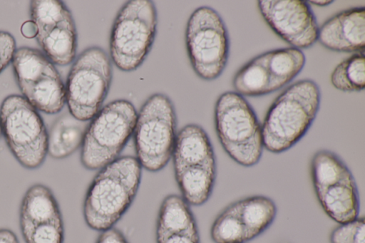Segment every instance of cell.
Listing matches in <instances>:
<instances>
[{"mask_svg": "<svg viewBox=\"0 0 365 243\" xmlns=\"http://www.w3.org/2000/svg\"><path fill=\"white\" fill-rule=\"evenodd\" d=\"M307 2L318 6H325L332 4L333 1H309Z\"/></svg>", "mask_w": 365, "mask_h": 243, "instance_id": "cell-34", "label": "cell"}, {"mask_svg": "<svg viewBox=\"0 0 365 243\" xmlns=\"http://www.w3.org/2000/svg\"><path fill=\"white\" fill-rule=\"evenodd\" d=\"M320 100L319 87L313 80L287 87L269 106L262 124L264 148L278 154L297 144L315 120Z\"/></svg>", "mask_w": 365, "mask_h": 243, "instance_id": "cell-2", "label": "cell"}, {"mask_svg": "<svg viewBox=\"0 0 365 243\" xmlns=\"http://www.w3.org/2000/svg\"><path fill=\"white\" fill-rule=\"evenodd\" d=\"M257 6L270 29L292 47L302 50L317 41L319 26L307 1L262 0Z\"/></svg>", "mask_w": 365, "mask_h": 243, "instance_id": "cell-10", "label": "cell"}, {"mask_svg": "<svg viewBox=\"0 0 365 243\" xmlns=\"http://www.w3.org/2000/svg\"><path fill=\"white\" fill-rule=\"evenodd\" d=\"M1 135H2V133H1V124H0V138Z\"/></svg>", "mask_w": 365, "mask_h": 243, "instance_id": "cell-35", "label": "cell"}, {"mask_svg": "<svg viewBox=\"0 0 365 243\" xmlns=\"http://www.w3.org/2000/svg\"><path fill=\"white\" fill-rule=\"evenodd\" d=\"M174 105L163 93L151 95L143 103L133 131L136 158L152 172L163 169L170 158L176 138Z\"/></svg>", "mask_w": 365, "mask_h": 243, "instance_id": "cell-6", "label": "cell"}, {"mask_svg": "<svg viewBox=\"0 0 365 243\" xmlns=\"http://www.w3.org/2000/svg\"><path fill=\"white\" fill-rule=\"evenodd\" d=\"M310 172L314 192L341 183L355 182L342 159L329 150H319L314 153L311 160Z\"/></svg>", "mask_w": 365, "mask_h": 243, "instance_id": "cell-21", "label": "cell"}, {"mask_svg": "<svg viewBox=\"0 0 365 243\" xmlns=\"http://www.w3.org/2000/svg\"><path fill=\"white\" fill-rule=\"evenodd\" d=\"M331 85L343 92H360L365 88L364 52L354 53L341 61L330 76Z\"/></svg>", "mask_w": 365, "mask_h": 243, "instance_id": "cell-24", "label": "cell"}, {"mask_svg": "<svg viewBox=\"0 0 365 243\" xmlns=\"http://www.w3.org/2000/svg\"><path fill=\"white\" fill-rule=\"evenodd\" d=\"M157 10L150 0H130L118 11L110 36V58L120 71L131 72L144 62L155 41Z\"/></svg>", "mask_w": 365, "mask_h": 243, "instance_id": "cell-5", "label": "cell"}, {"mask_svg": "<svg viewBox=\"0 0 365 243\" xmlns=\"http://www.w3.org/2000/svg\"><path fill=\"white\" fill-rule=\"evenodd\" d=\"M182 197L189 205L201 206L212 195L217 174L216 164L174 170Z\"/></svg>", "mask_w": 365, "mask_h": 243, "instance_id": "cell-17", "label": "cell"}, {"mask_svg": "<svg viewBox=\"0 0 365 243\" xmlns=\"http://www.w3.org/2000/svg\"><path fill=\"white\" fill-rule=\"evenodd\" d=\"M157 243H200L197 227L156 239Z\"/></svg>", "mask_w": 365, "mask_h": 243, "instance_id": "cell-30", "label": "cell"}, {"mask_svg": "<svg viewBox=\"0 0 365 243\" xmlns=\"http://www.w3.org/2000/svg\"><path fill=\"white\" fill-rule=\"evenodd\" d=\"M96 243H128L123 234L118 229L111 227L101 232Z\"/></svg>", "mask_w": 365, "mask_h": 243, "instance_id": "cell-31", "label": "cell"}, {"mask_svg": "<svg viewBox=\"0 0 365 243\" xmlns=\"http://www.w3.org/2000/svg\"><path fill=\"white\" fill-rule=\"evenodd\" d=\"M16 50L14 36L9 32L0 31V73L11 62Z\"/></svg>", "mask_w": 365, "mask_h": 243, "instance_id": "cell-29", "label": "cell"}, {"mask_svg": "<svg viewBox=\"0 0 365 243\" xmlns=\"http://www.w3.org/2000/svg\"><path fill=\"white\" fill-rule=\"evenodd\" d=\"M20 91L36 110L47 114L59 113L66 103V88L59 73L44 76Z\"/></svg>", "mask_w": 365, "mask_h": 243, "instance_id": "cell-19", "label": "cell"}, {"mask_svg": "<svg viewBox=\"0 0 365 243\" xmlns=\"http://www.w3.org/2000/svg\"><path fill=\"white\" fill-rule=\"evenodd\" d=\"M30 16L38 29L36 36H39L72 14L61 1L34 0L30 2Z\"/></svg>", "mask_w": 365, "mask_h": 243, "instance_id": "cell-26", "label": "cell"}, {"mask_svg": "<svg viewBox=\"0 0 365 243\" xmlns=\"http://www.w3.org/2000/svg\"><path fill=\"white\" fill-rule=\"evenodd\" d=\"M330 243H365V220L357 217L353 221L340 224L329 235Z\"/></svg>", "mask_w": 365, "mask_h": 243, "instance_id": "cell-28", "label": "cell"}, {"mask_svg": "<svg viewBox=\"0 0 365 243\" xmlns=\"http://www.w3.org/2000/svg\"><path fill=\"white\" fill-rule=\"evenodd\" d=\"M262 55L269 80L270 93L284 88L294 80L306 63L302 51L292 46L271 50Z\"/></svg>", "mask_w": 365, "mask_h": 243, "instance_id": "cell-16", "label": "cell"}, {"mask_svg": "<svg viewBox=\"0 0 365 243\" xmlns=\"http://www.w3.org/2000/svg\"><path fill=\"white\" fill-rule=\"evenodd\" d=\"M190 205L175 194L163 200L156 223V239L197 228Z\"/></svg>", "mask_w": 365, "mask_h": 243, "instance_id": "cell-22", "label": "cell"}, {"mask_svg": "<svg viewBox=\"0 0 365 243\" xmlns=\"http://www.w3.org/2000/svg\"><path fill=\"white\" fill-rule=\"evenodd\" d=\"M0 124L18 162L29 170L41 167L48 155V131L38 110L23 95H9L0 107Z\"/></svg>", "mask_w": 365, "mask_h": 243, "instance_id": "cell-8", "label": "cell"}, {"mask_svg": "<svg viewBox=\"0 0 365 243\" xmlns=\"http://www.w3.org/2000/svg\"><path fill=\"white\" fill-rule=\"evenodd\" d=\"M187 55L195 74L212 81L220 76L229 58L230 39L225 22L210 6H200L190 15L185 30Z\"/></svg>", "mask_w": 365, "mask_h": 243, "instance_id": "cell-9", "label": "cell"}, {"mask_svg": "<svg viewBox=\"0 0 365 243\" xmlns=\"http://www.w3.org/2000/svg\"><path fill=\"white\" fill-rule=\"evenodd\" d=\"M0 243H19L15 233L9 229H0Z\"/></svg>", "mask_w": 365, "mask_h": 243, "instance_id": "cell-33", "label": "cell"}, {"mask_svg": "<svg viewBox=\"0 0 365 243\" xmlns=\"http://www.w3.org/2000/svg\"><path fill=\"white\" fill-rule=\"evenodd\" d=\"M137 117L128 100H115L102 107L89 121L81 147L83 167L100 170L118 158L133 134Z\"/></svg>", "mask_w": 365, "mask_h": 243, "instance_id": "cell-4", "label": "cell"}, {"mask_svg": "<svg viewBox=\"0 0 365 243\" xmlns=\"http://www.w3.org/2000/svg\"><path fill=\"white\" fill-rule=\"evenodd\" d=\"M210 236L215 243L247 242L235 202L226 207L216 217L210 229Z\"/></svg>", "mask_w": 365, "mask_h": 243, "instance_id": "cell-25", "label": "cell"}, {"mask_svg": "<svg viewBox=\"0 0 365 243\" xmlns=\"http://www.w3.org/2000/svg\"><path fill=\"white\" fill-rule=\"evenodd\" d=\"M172 157L174 170L216 164L209 136L200 125L194 123L185 125L177 133Z\"/></svg>", "mask_w": 365, "mask_h": 243, "instance_id": "cell-12", "label": "cell"}, {"mask_svg": "<svg viewBox=\"0 0 365 243\" xmlns=\"http://www.w3.org/2000/svg\"><path fill=\"white\" fill-rule=\"evenodd\" d=\"M235 202L247 241L262 234L270 227L277 216V209L274 202L264 195H254Z\"/></svg>", "mask_w": 365, "mask_h": 243, "instance_id": "cell-20", "label": "cell"}, {"mask_svg": "<svg viewBox=\"0 0 365 243\" xmlns=\"http://www.w3.org/2000/svg\"><path fill=\"white\" fill-rule=\"evenodd\" d=\"M111 60L101 47L82 51L73 63L66 80L68 112L76 118L90 121L101 109L112 81Z\"/></svg>", "mask_w": 365, "mask_h": 243, "instance_id": "cell-7", "label": "cell"}, {"mask_svg": "<svg viewBox=\"0 0 365 243\" xmlns=\"http://www.w3.org/2000/svg\"><path fill=\"white\" fill-rule=\"evenodd\" d=\"M141 174L137 158L128 155L100 169L83 201V214L87 226L99 232L113 227L133 202Z\"/></svg>", "mask_w": 365, "mask_h": 243, "instance_id": "cell-1", "label": "cell"}, {"mask_svg": "<svg viewBox=\"0 0 365 243\" xmlns=\"http://www.w3.org/2000/svg\"><path fill=\"white\" fill-rule=\"evenodd\" d=\"M21 33L24 36L28 38L36 37L38 33V29L36 24L31 21L24 22L21 28Z\"/></svg>", "mask_w": 365, "mask_h": 243, "instance_id": "cell-32", "label": "cell"}, {"mask_svg": "<svg viewBox=\"0 0 365 243\" xmlns=\"http://www.w3.org/2000/svg\"><path fill=\"white\" fill-rule=\"evenodd\" d=\"M58 220H63L62 214L52 190L41 183H36L29 187L19 209L21 231L41 223Z\"/></svg>", "mask_w": 365, "mask_h": 243, "instance_id": "cell-13", "label": "cell"}, {"mask_svg": "<svg viewBox=\"0 0 365 243\" xmlns=\"http://www.w3.org/2000/svg\"><path fill=\"white\" fill-rule=\"evenodd\" d=\"M317 41L336 52H364L365 8L354 7L335 14L319 29Z\"/></svg>", "mask_w": 365, "mask_h": 243, "instance_id": "cell-11", "label": "cell"}, {"mask_svg": "<svg viewBox=\"0 0 365 243\" xmlns=\"http://www.w3.org/2000/svg\"><path fill=\"white\" fill-rule=\"evenodd\" d=\"M36 38L43 53L53 64L64 66L75 59L77 31L73 16L58 23Z\"/></svg>", "mask_w": 365, "mask_h": 243, "instance_id": "cell-15", "label": "cell"}, {"mask_svg": "<svg viewBox=\"0 0 365 243\" xmlns=\"http://www.w3.org/2000/svg\"><path fill=\"white\" fill-rule=\"evenodd\" d=\"M215 125L231 159L247 167L259 162L264 149L262 125L244 96L235 91L222 93L215 105Z\"/></svg>", "mask_w": 365, "mask_h": 243, "instance_id": "cell-3", "label": "cell"}, {"mask_svg": "<svg viewBox=\"0 0 365 243\" xmlns=\"http://www.w3.org/2000/svg\"><path fill=\"white\" fill-rule=\"evenodd\" d=\"M315 193L324 212L339 224L359 217V199L356 182L338 184Z\"/></svg>", "mask_w": 365, "mask_h": 243, "instance_id": "cell-18", "label": "cell"}, {"mask_svg": "<svg viewBox=\"0 0 365 243\" xmlns=\"http://www.w3.org/2000/svg\"><path fill=\"white\" fill-rule=\"evenodd\" d=\"M26 243H63V220L52 221L21 231Z\"/></svg>", "mask_w": 365, "mask_h": 243, "instance_id": "cell-27", "label": "cell"}, {"mask_svg": "<svg viewBox=\"0 0 365 243\" xmlns=\"http://www.w3.org/2000/svg\"><path fill=\"white\" fill-rule=\"evenodd\" d=\"M11 63L19 89L34 83L44 76L58 73L43 53L26 46L16 50Z\"/></svg>", "mask_w": 365, "mask_h": 243, "instance_id": "cell-23", "label": "cell"}, {"mask_svg": "<svg viewBox=\"0 0 365 243\" xmlns=\"http://www.w3.org/2000/svg\"><path fill=\"white\" fill-rule=\"evenodd\" d=\"M88 123L69 112L59 116L48 132V154L57 160L71 155L81 147Z\"/></svg>", "mask_w": 365, "mask_h": 243, "instance_id": "cell-14", "label": "cell"}]
</instances>
